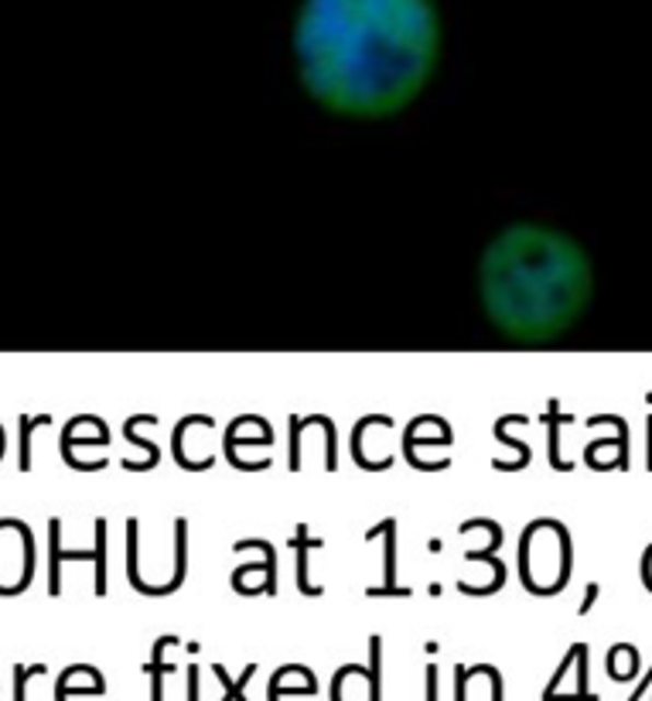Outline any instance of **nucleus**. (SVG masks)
Returning <instances> with one entry per match:
<instances>
[{
	"label": "nucleus",
	"mask_w": 652,
	"mask_h": 701,
	"mask_svg": "<svg viewBox=\"0 0 652 701\" xmlns=\"http://www.w3.org/2000/svg\"><path fill=\"white\" fill-rule=\"evenodd\" d=\"M441 21L431 0H301L294 59L318 103L346 117L407 106L438 66Z\"/></svg>",
	"instance_id": "f257e3e1"
},
{
	"label": "nucleus",
	"mask_w": 652,
	"mask_h": 701,
	"mask_svg": "<svg viewBox=\"0 0 652 701\" xmlns=\"http://www.w3.org/2000/svg\"><path fill=\"white\" fill-rule=\"evenodd\" d=\"M591 291L587 254L547 227H509L481 257L486 315L516 343H550L563 335L587 312Z\"/></svg>",
	"instance_id": "f03ea898"
},
{
	"label": "nucleus",
	"mask_w": 652,
	"mask_h": 701,
	"mask_svg": "<svg viewBox=\"0 0 652 701\" xmlns=\"http://www.w3.org/2000/svg\"><path fill=\"white\" fill-rule=\"evenodd\" d=\"M335 701H373V688L362 670H346L335 685Z\"/></svg>",
	"instance_id": "7ed1b4c3"
},
{
	"label": "nucleus",
	"mask_w": 652,
	"mask_h": 701,
	"mask_svg": "<svg viewBox=\"0 0 652 701\" xmlns=\"http://www.w3.org/2000/svg\"><path fill=\"white\" fill-rule=\"evenodd\" d=\"M38 675H45L42 664H35V667H14V701H24V685H27V678H38Z\"/></svg>",
	"instance_id": "20e7f679"
}]
</instances>
